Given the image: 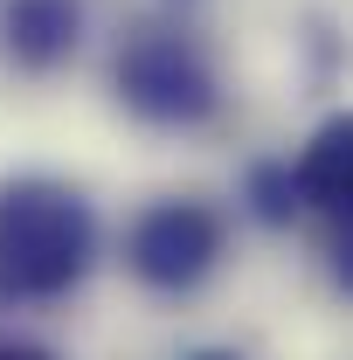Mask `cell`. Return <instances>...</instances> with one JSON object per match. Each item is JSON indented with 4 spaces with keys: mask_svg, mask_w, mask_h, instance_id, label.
Here are the masks:
<instances>
[{
    "mask_svg": "<svg viewBox=\"0 0 353 360\" xmlns=\"http://www.w3.org/2000/svg\"><path fill=\"white\" fill-rule=\"evenodd\" d=\"M90 257H97V222L77 187L42 174L0 187V298L7 305H49L77 291Z\"/></svg>",
    "mask_w": 353,
    "mask_h": 360,
    "instance_id": "1",
    "label": "cell"
},
{
    "mask_svg": "<svg viewBox=\"0 0 353 360\" xmlns=\"http://www.w3.org/2000/svg\"><path fill=\"white\" fill-rule=\"evenodd\" d=\"M111 77H118V104L132 118H146V125H167V132L201 125L222 104L208 56L187 42V35H174V28H139V35H125Z\"/></svg>",
    "mask_w": 353,
    "mask_h": 360,
    "instance_id": "2",
    "label": "cell"
},
{
    "mask_svg": "<svg viewBox=\"0 0 353 360\" xmlns=\"http://www.w3.org/2000/svg\"><path fill=\"white\" fill-rule=\"evenodd\" d=\"M229 250V222L194 194H167L139 208L125 229V270L146 291H194Z\"/></svg>",
    "mask_w": 353,
    "mask_h": 360,
    "instance_id": "3",
    "label": "cell"
},
{
    "mask_svg": "<svg viewBox=\"0 0 353 360\" xmlns=\"http://www.w3.org/2000/svg\"><path fill=\"white\" fill-rule=\"evenodd\" d=\"M84 42V7L77 0H7L0 7V49L14 70H56Z\"/></svg>",
    "mask_w": 353,
    "mask_h": 360,
    "instance_id": "4",
    "label": "cell"
},
{
    "mask_svg": "<svg viewBox=\"0 0 353 360\" xmlns=\"http://www.w3.org/2000/svg\"><path fill=\"white\" fill-rule=\"evenodd\" d=\"M298 187L305 208H319L326 222H353V111L312 125V139L298 146Z\"/></svg>",
    "mask_w": 353,
    "mask_h": 360,
    "instance_id": "5",
    "label": "cell"
},
{
    "mask_svg": "<svg viewBox=\"0 0 353 360\" xmlns=\"http://www.w3.org/2000/svg\"><path fill=\"white\" fill-rule=\"evenodd\" d=\"M333 277H340V291L353 298V222H340V250H333Z\"/></svg>",
    "mask_w": 353,
    "mask_h": 360,
    "instance_id": "6",
    "label": "cell"
},
{
    "mask_svg": "<svg viewBox=\"0 0 353 360\" xmlns=\"http://www.w3.org/2000/svg\"><path fill=\"white\" fill-rule=\"evenodd\" d=\"M0 360H56V354L35 347V340H0Z\"/></svg>",
    "mask_w": 353,
    "mask_h": 360,
    "instance_id": "7",
    "label": "cell"
},
{
    "mask_svg": "<svg viewBox=\"0 0 353 360\" xmlns=\"http://www.w3.org/2000/svg\"><path fill=\"white\" fill-rule=\"evenodd\" d=\"M194 360H243V354H194Z\"/></svg>",
    "mask_w": 353,
    "mask_h": 360,
    "instance_id": "8",
    "label": "cell"
}]
</instances>
